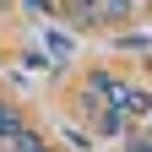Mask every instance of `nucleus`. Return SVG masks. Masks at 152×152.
I'll list each match as a JSON object with an SVG mask.
<instances>
[{"label": "nucleus", "mask_w": 152, "mask_h": 152, "mask_svg": "<svg viewBox=\"0 0 152 152\" xmlns=\"http://www.w3.org/2000/svg\"><path fill=\"white\" fill-rule=\"evenodd\" d=\"M16 130H22V120H16V114H11L6 103H0V136H6V141H11V136H16Z\"/></svg>", "instance_id": "nucleus-1"}, {"label": "nucleus", "mask_w": 152, "mask_h": 152, "mask_svg": "<svg viewBox=\"0 0 152 152\" xmlns=\"http://www.w3.org/2000/svg\"><path fill=\"white\" fill-rule=\"evenodd\" d=\"M130 152H152V141H136V147H130Z\"/></svg>", "instance_id": "nucleus-2"}]
</instances>
